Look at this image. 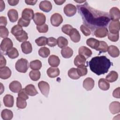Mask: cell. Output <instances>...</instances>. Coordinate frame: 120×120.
Masks as SVG:
<instances>
[{
  "mask_svg": "<svg viewBox=\"0 0 120 120\" xmlns=\"http://www.w3.org/2000/svg\"><path fill=\"white\" fill-rule=\"evenodd\" d=\"M77 7L85 26L92 31L106 26L110 21L107 13L93 8L86 1L83 4L77 5Z\"/></svg>",
  "mask_w": 120,
  "mask_h": 120,
  "instance_id": "1",
  "label": "cell"
},
{
  "mask_svg": "<svg viewBox=\"0 0 120 120\" xmlns=\"http://www.w3.org/2000/svg\"><path fill=\"white\" fill-rule=\"evenodd\" d=\"M111 64L110 60L105 56H95L89 62L90 69L98 75L107 73Z\"/></svg>",
  "mask_w": 120,
  "mask_h": 120,
  "instance_id": "2",
  "label": "cell"
},
{
  "mask_svg": "<svg viewBox=\"0 0 120 120\" xmlns=\"http://www.w3.org/2000/svg\"><path fill=\"white\" fill-rule=\"evenodd\" d=\"M28 61L26 59L21 58L15 63V69L19 72L25 73L28 69Z\"/></svg>",
  "mask_w": 120,
  "mask_h": 120,
  "instance_id": "3",
  "label": "cell"
},
{
  "mask_svg": "<svg viewBox=\"0 0 120 120\" xmlns=\"http://www.w3.org/2000/svg\"><path fill=\"white\" fill-rule=\"evenodd\" d=\"M13 44L12 40L8 38H4L0 44L1 50L4 52H7L8 51L13 48Z\"/></svg>",
  "mask_w": 120,
  "mask_h": 120,
  "instance_id": "4",
  "label": "cell"
},
{
  "mask_svg": "<svg viewBox=\"0 0 120 120\" xmlns=\"http://www.w3.org/2000/svg\"><path fill=\"white\" fill-rule=\"evenodd\" d=\"M33 20L37 26H40L45 24L46 21V17L43 13L37 12L34 14Z\"/></svg>",
  "mask_w": 120,
  "mask_h": 120,
  "instance_id": "5",
  "label": "cell"
},
{
  "mask_svg": "<svg viewBox=\"0 0 120 120\" xmlns=\"http://www.w3.org/2000/svg\"><path fill=\"white\" fill-rule=\"evenodd\" d=\"M50 21L51 24L54 27H58L63 22V18L60 14L55 13L52 15Z\"/></svg>",
  "mask_w": 120,
  "mask_h": 120,
  "instance_id": "6",
  "label": "cell"
},
{
  "mask_svg": "<svg viewBox=\"0 0 120 120\" xmlns=\"http://www.w3.org/2000/svg\"><path fill=\"white\" fill-rule=\"evenodd\" d=\"M38 87L41 93L45 97H47L50 90V86L48 83L44 81H40L38 83Z\"/></svg>",
  "mask_w": 120,
  "mask_h": 120,
  "instance_id": "7",
  "label": "cell"
},
{
  "mask_svg": "<svg viewBox=\"0 0 120 120\" xmlns=\"http://www.w3.org/2000/svg\"><path fill=\"white\" fill-rule=\"evenodd\" d=\"M77 8L76 7L72 4H68L66 5L63 9L64 14L68 17L74 16L75 14Z\"/></svg>",
  "mask_w": 120,
  "mask_h": 120,
  "instance_id": "8",
  "label": "cell"
},
{
  "mask_svg": "<svg viewBox=\"0 0 120 120\" xmlns=\"http://www.w3.org/2000/svg\"><path fill=\"white\" fill-rule=\"evenodd\" d=\"M109 32L118 33L120 30V22L119 21H112L109 25Z\"/></svg>",
  "mask_w": 120,
  "mask_h": 120,
  "instance_id": "9",
  "label": "cell"
},
{
  "mask_svg": "<svg viewBox=\"0 0 120 120\" xmlns=\"http://www.w3.org/2000/svg\"><path fill=\"white\" fill-rule=\"evenodd\" d=\"M109 16L112 21H119L120 19V11L117 7H113L110 10Z\"/></svg>",
  "mask_w": 120,
  "mask_h": 120,
  "instance_id": "10",
  "label": "cell"
},
{
  "mask_svg": "<svg viewBox=\"0 0 120 120\" xmlns=\"http://www.w3.org/2000/svg\"><path fill=\"white\" fill-rule=\"evenodd\" d=\"M34 16V11L31 8H26L22 11V17L25 20L30 21L32 19H33Z\"/></svg>",
  "mask_w": 120,
  "mask_h": 120,
  "instance_id": "11",
  "label": "cell"
},
{
  "mask_svg": "<svg viewBox=\"0 0 120 120\" xmlns=\"http://www.w3.org/2000/svg\"><path fill=\"white\" fill-rule=\"evenodd\" d=\"M79 54L84 57L86 59L90 57L92 55V51L89 48L85 46H81L78 50Z\"/></svg>",
  "mask_w": 120,
  "mask_h": 120,
  "instance_id": "12",
  "label": "cell"
},
{
  "mask_svg": "<svg viewBox=\"0 0 120 120\" xmlns=\"http://www.w3.org/2000/svg\"><path fill=\"white\" fill-rule=\"evenodd\" d=\"M9 88L12 92L18 93L22 89V86L21 83L18 81H13L10 83Z\"/></svg>",
  "mask_w": 120,
  "mask_h": 120,
  "instance_id": "13",
  "label": "cell"
},
{
  "mask_svg": "<svg viewBox=\"0 0 120 120\" xmlns=\"http://www.w3.org/2000/svg\"><path fill=\"white\" fill-rule=\"evenodd\" d=\"M39 8L40 10L45 12H49L52 9V5L50 1L44 0L40 2Z\"/></svg>",
  "mask_w": 120,
  "mask_h": 120,
  "instance_id": "14",
  "label": "cell"
},
{
  "mask_svg": "<svg viewBox=\"0 0 120 120\" xmlns=\"http://www.w3.org/2000/svg\"><path fill=\"white\" fill-rule=\"evenodd\" d=\"M94 80L90 77H87L83 82V88L88 91L91 90L94 87Z\"/></svg>",
  "mask_w": 120,
  "mask_h": 120,
  "instance_id": "15",
  "label": "cell"
},
{
  "mask_svg": "<svg viewBox=\"0 0 120 120\" xmlns=\"http://www.w3.org/2000/svg\"><path fill=\"white\" fill-rule=\"evenodd\" d=\"M11 71L8 67L0 68V77L2 79L6 80L9 78L11 75Z\"/></svg>",
  "mask_w": 120,
  "mask_h": 120,
  "instance_id": "16",
  "label": "cell"
},
{
  "mask_svg": "<svg viewBox=\"0 0 120 120\" xmlns=\"http://www.w3.org/2000/svg\"><path fill=\"white\" fill-rule=\"evenodd\" d=\"M108 33L107 29L105 27H101L97 29L94 31V35L99 38H103L105 37Z\"/></svg>",
  "mask_w": 120,
  "mask_h": 120,
  "instance_id": "17",
  "label": "cell"
},
{
  "mask_svg": "<svg viewBox=\"0 0 120 120\" xmlns=\"http://www.w3.org/2000/svg\"><path fill=\"white\" fill-rule=\"evenodd\" d=\"M71 40L74 43L79 42L81 39V35L76 29L73 28L69 35Z\"/></svg>",
  "mask_w": 120,
  "mask_h": 120,
  "instance_id": "18",
  "label": "cell"
},
{
  "mask_svg": "<svg viewBox=\"0 0 120 120\" xmlns=\"http://www.w3.org/2000/svg\"><path fill=\"white\" fill-rule=\"evenodd\" d=\"M109 110L111 113L115 114L120 112V103L117 101H113L109 105Z\"/></svg>",
  "mask_w": 120,
  "mask_h": 120,
  "instance_id": "19",
  "label": "cell"
},
{
  "mask_svg": "<svg viewBox=\"0 0 120 120\" xmlns=\"http://www.w3.org/2000/svg\"><path fill=\"white\" fill-rule=\"evenodd\" d=\"M3 101L5 106L8 107H13L14 103V97L12 95L7 94L3 98Z\"/></svg>",
  "mask_w": 120,
  "mask_h": 120,
  "instance_id": "20",
  "label": "cell"
},
{
  "mask_svg": "<svg viewBox=\"0 0 120 120\" xmlns=\"http://www.w3.org/2000/svg\"><path fill=\"white\" fill-rule=\"evenodd\" d=\"M21 47L22 52L26 54L31 53L32 51V45L29 41H25L23 42L21 44Z\"/></svg>",
  "mask_w": 120,
  "mask_h": 120,
  "instance_id": "21",
  "label": "cell"
},
{
  "mask_svg": "<svg viewBox=\"0 0 120 120\" xmlns=\"http://www.w3.org/2000/svg\"><path fill=\"white\" fill-rule=\"evenodd\" d=\"M8 16L9 21L12 22H16L18 18V14L17 11L15 9H11L8 12Z\"/></svg>",
  "mask_w": 120,
  "mask_h": 120,
  "instance_id": "22",
  "label": "cell"
},
{
  "mask_svg": "<svg viewBox=\"0 0 120 120\" xmlns=\"http://www.w3.org/2000/svg\"><path fill=\"white\" fill-rule=\"evenodd\" d=\"M47 74L50 78H55L60 75V70L57 67H50L47 70Z\"/></svg>",
  "mask_w": 120,
  "mask_h": 120,
  "instance_id": "23",
  "label": "cell"
},
{
  "mask_svg": "<svg viewBox=\"0 0 120 120\" xmlns=\"http://www.w3.org/2000/svg\"><path fill=\"white\" fill-rule=\"evenodd\" d=\"M49 64L52 67H57L60 63L59 58L55 55H51L48 60Z\"/></svg>",
  "mask_w": 120,
  "mask_h": 120,
  "instance_id": "24",
  "label": "cell"
},
{
  "mask_svg": "<svg viewBox=\"0 0 120 120\" xmlns=\"http://www.w3.org/2000/svg\"><path fill=\"white\" fill-rule=\"evenodd\" d=\"M108 54L113 58H116L119 56L120 51L117 47L112 45L109 46L107 49Z\"/></svg>",
  "mask_w": 120,
  "mask_h": 120,
  "instance_id": "25",
  "label": "cell"
},
{
  "mask_svg": "<svg viewBox=\"0 0 120 120\" xmlns=\"http://www.w3.org/2000/svg\"><path fill=\"white\" fill-rule=\"evenodd\" d=\"M61 54L63 58L68 59L72 56L73 54V51L70 47L67 46L62 49Z\"/></svg>",
  "mask_w": 120,
  "mask_h": 120,
  "instance_id": "26",
  "label": "cell"
},
{
  "mask_svg": "<svg viewBox=\"0 0 120 120\" xmlns=\"http://www.w3.org/2000/svg\"><path fill=\"white\" fill-rule=\"evenodd\" d=\"M24 89L27 94L30 96H34L38 94L35 87L32 84L27 85Z\"/></svg>",
  "mask_w": 120,
  "mask_h": 120,
  "instance_id": "27",
  "label": "cell"
},
{
  "mask_svg": "<svg viewBox=\"0 0 120 120\" xmlns=\"http://www.w3.org/2000/svg\"><path fill=\"white\" fill-rule=\"evenodd\" d=\"M1 116L4 120H10L13 118V113L11 110L5 109L2 111Z\"/></svg>",
  "mask_w": 120,
  "mask_h": 120,
  "instance_id": "28",
  "label": "cell"
},
{
  "mask_svg": "<svg viewBox=\"0 0 120 120\" xmlns=\"http://www.w3.org/2000/svg\"><path fill=\"white\" fill-rule=\"evenodd\" d=\"M98 87L103 90H107L110 88L109 82L104 78H101L98 81Z\"/></svg>",
  "mask_w": 120,
  "mask_h": 120,
  "instance_id": "29",
  "label": "cell"
},
{
  "mask_svg": "<svg viewBox=\"0 0 120 120\" xmlns=\"http://www.w3.org/2000/svg\"><path fill=\"white\" fill-rule=\"evenodd\" d=\"M24 30H23L22 28L19 26V25H15L14 26L11 30V33L15 37L20 36L23 32Z\"/></svg>",
  "mask_w": 120,
  "mask_h": 120,
  "instance_id": "30",
  "label": "cell"
},
{
  "mask_svg": "<svg viewBox=\"0 0 120 120\" xmlns=\"http://www.w3.org/2000/svg\"><path fill=\"white\" fill-rule=\"evenodd\" d=\"M99 43V41L94 38H88L86 41L87 45L91 48L94 49L95 50L98 47Z\"/></svg>",
  "mask_w": 120,
  "mask_h": 120,
  "instance_id": "31",
  "label": "cell"
},
{
  "mask_svg": "<svg viewBox=\"0 0 120 120\" xmlns=\"http://www.w3.org/2000/svg\"><path fill=\"white\" fill-rule=\"evenodd\" d=\"M118 78V74L115 71H111L106 76V80L110 82H113L116 81Z\"/></svg>",
  "mask_w": 120,
  "mask_h": 120,
  "instance_id": "32",
  "label": "cell"
},
{
  "mask_svg": "<svg viewBox=\"0 0 120 120\" xmlns=\"http://www.w3.org/2000/svg\"><path fill=\"white\" fill-rule=\"evenodd\" d=\"M30 67L32 70H38L42 67V63L38 60H36L30 62Z\"/></svg>",
  "mask_w": 120,
  "mask_h": 120,
  "instance_id": "33",
  "label": "cell"
},
{
  "mask_svg": "<svg viewBox=\"0 0 120 120\" xmlns=\"http://www.w3.org/2000/svg\"><path fill=\"white\" fill-rule=\"evenodd\" d=\"M86 60V59L84 57L79 54L77 55L75 58L74 63L76 67L81 65H85Z\"/></svg>",
  "mask_w": 120,
  "mask_h": 120,
  "instance_id": "34",
  "label": "cell"
},
{
  "mask_svg": "<svg viewBox=\"0 0 120 120\" xmlns=\"http://www.w3.org/2000/svg\"><path fill=\"white\" fill-rule=\"evenodd\" d=\"M41 74L39 71L37 70H32L29 73V76L30 78L34 81L38 80L40 77Z\"/></svg>",
  "mask_w": 120,
  "mask_h": 120,
  "instance_id": "35",
  "label": "cell"
},
{
  "mask_svg": "<svg viewBox=\"0 0 120 120\" xmlns=\"http://www.w3.org/2000/svg\"><path fill=\"white\" fill-rule=\"evenodd\" d=\"M57 43L58 46L60 48H63L66 47L68 44L67 39L63 37H59L57 39Z\"/></svg>",
  "mask_w": 120,
  "mask_h": 120,
  "instance_id": "36",
  "label": "cell"
},
{
  "mask_svg": "<svg viewBox=\"0 0 120 120\" xmlns=\"http://www.w3.org/2000/svg\"><path fill=\"white\" fill-rule=\"evenodd\" d=\"M6 54L10 59H15L18 57L19 52L16 48L13 47L10 50H9V51H8L7 52Z\"/></svg>",
  "mask_w": 120,
  "mask_h": 120,
  "instance_id": "37",
  "label": "cell"
},
{
  "mask_svg": "<svg viewBox=\"0 0 120 120\" xmlns=\"http://www.w3.org/2000/svg\"><path fill=\"white\" fill-rule=\"evenodd\" d=\"M108 46L107 43L103 41H99V43L98 47L96 50L100 52H105L107 51Z\"/></svg>",
  "mask_w": 120,
  "mask_h": 120,
  "instance_id": "38",
  "label": "cell"
},
{
  "mask_svg": "<svg viewBox=\"0 0 120 120\" xmlns=\"http://www.w3.org/2000/svg\"><path fill=\"white\" fill-rule=\"evenodd\" d=\"M77 73L80 76H82L86 75L88 73L87 67L85 65H81L77 67L76 68Z\"/></svg>",
  "mask_w": 120,
  "mask_h": 120,
  "instance_id": "39",
  "label": "cell"
},
{
  "mask_svg": "<svg viewBox=\"0 0 120 120\" xmlns=\"http://www.w3.org/2000/svg\"><path fill=\"white\" fill-rule=\"evenodd\" d=\"M50 54V51L46 47H42L38 50V54L43 58H47Z\"/></svg>",
  "mask_w": 120,
  "mask_h": 120,
  "instance_id": "40",
  "label": "cell"
},
{
  "mask_svg": "<svg viewBox=\"0 0 120 120\" xmlns=\"http://www.w3.org/2000/svg\"><path fill=\"white\" fill-rule=\"evenodd\" d=\"M68 75L70 78L73 80H77L80 77L77 73L76 68H71L68 70Z\"/></svg>",
  "mask_w": 120,
  "mask_h": 120,
  "instance_id": "41",
  "label": "cell"
},
{
  "mask_svg": "<svg viewBox=\"0 0 120 120\" xmlns=\"http://www.w3.org/2000/svg\"><path fill=\"white\" fill-rule=\"evenodd\" d=\"M27 106L26 100L18 97L16 98V106L19 109H24Z\"/></svg>",
  "mask_w": 120,
  "mask_h": 120,
  "instance_id": "42",
  "label": "cell"
},
{
  "mask_svg": "<svg viewBox=\"0 0 120 120\" xmlns=\"http://www.w3.org/2000/svg\"><path fill=\"white\" fill-rule=\"evenodd\" d=\"M47 38L45 37H40L35 40V42L38 46H45L47 44Z\"/></svg>",
  "mask_w": 120,
  "mask_h": 120,
  "instance_id": "43",
  "label": "cell"
},
{
  "mask_svg": "<svg viewBox=\"0 0 120 120\" xmlns=\"http://www.w3.org/2000/svg\"><path fill=\"white\" fill-rule=\"evenodd\" d=\"M9 35V31L5 26H0V36L2 38H6Z\"/></svg>",
  "mask_w": 120,
  "mask_h": 120,
  "instance_id": "44",
  "label": "cell"
},
{
  "mask_svg": "<svg viewBox=\"0 0 120 120\" xmlns=\"http://www.w3.org/2000/svg\"><path fill=\"white\" fill-rule=\"evenodd\" d=\"M73 27L70 24L63 25L61 28L62 31L67 35H69Z\"/></svg>",
  "mask_w": 120,
  "mask_h": 120,
  "instance_id": "45",
  "label": "cell"
},
{
  "mask_svg": "<svg viewBox=\"0 0 120 120\" xmlns=\"http://www.w3.org/2000/svg\"><path fill=\"white\" fill-rule=\"evenodd\" d=\"M108 38L109 40L112 42H117L119 38V33H112L108 32Z\"/></svg>",
  "mask_w": 120,
  "mask_h": 120,
  "instance_id": "46",
  "label": "cell"
},
{
  "mask_svg": "<svg viewBox=\"0 0 120 120\" xmlns=\"http://www.w3.org/2000/svg\"><path fill=\"white\" fill-rule=\"evenodd\" d=\"M36 28L39 33H46L48 30V26L45 23L40 26H37Z\"/></svg>",
  "mask_w": 120,
  "mask_h": 120,
  "instance_id": "47",
  "label": "cell"
},
{
  "mask_svg": "<svg viewBox=\"0 0 120 120\" xmlns=\"http://www.w3.org/2000/svg\"><path fill=\"white\" fill-rule=\"evenodd\" d=\"M15 38L20 42H24L28 39V36L26 31H23L22 33L20 36L15 37Z\"/></svg>",
  "mask_w": 120,
  "mask_h": 120,
  "instance_id": "48",
  "label": "cell"
},
{
  "mask_svg": "<svg viewBox=\"0 0 120 120\" xmlns=\"http://www.w3.org/2000/svg\"><path fill=\"white\" fill-rule=\"evenodd\" d=\"M30 22V21H28L24 19L22 17H21L18 21V25L22 27H27L29 26Z\"/></svg>",
  "mask_w": 120,
  "mask_h": 120,
  "instance_id": "49",
  "label": "cell"
},
{
  "mask_svg": "<svg viewBox=\"0 0 120 120\" xmlns=\"http://www.w3.org/2000/svg\"><path fill=\"white\" fill-rule=\"evenodd\" d=\"M80 30L83 33V34L85 36H88L91 34V31L90 30L84 25H81V26H80Z\"/></svg>",
  "mask_w": 120,
  "mask_h": 120,
  "instance_id": "50",
  "label": "cell"
},
{
  "mask_svg": "<svg viewBox=\"0 0 120 120\" xmlns=\"http://www.w3.org/2000/svg\"><path fill=\"white\" fill-rule=\"evenodd\" d=\"M47 44L50 47H54L57 44V40L53 37H50L47 38Z\"/></svg>",
  "mask_w": 120,
  "mask_h": 120,
  "instance_id": "51",
  "label": "cell"
},
{
  "mask_svg": "<svg viewBox=\"0 0 120 120\" xmlns=\"http://www.w3.org/2000/svg\"><path fill=\"white\" fill-rule=\"evenodd\" d=\"M18 97L22 98L25 100L28 99L29 98V96L27 93L25 91V89H22L18 94Z\"/></svg>",
  "mask_w": 120,
  "mask_h": 120,
  "instance_id": "52",
  "label": "cell"
},
{
  "mask_svg": "<svg viewBox=\"0 0 120 120\" xmlns=\"http://www.w3.org/2000/svg\"><path fill=\"white\" fill-rule=\"evenodd\" d=\"M7 24V20L5 16H1L0 17V25L6 26Z\"/></svg>",
  "mask_w": 120,
  "mask_h": 120,
  "instance_id": "53",
  "label": "cell"
},
{
  "mask_svg": "<svg viewBox=\"0 0 120 120\" xmlns=\"http://www.w3.org/2000/svg\"><path fill=\"white\" fill-rule=\"evenodd\" d=\"M6 60L5 57L1 55L0 56V68L5 67L6 65Z\"/></svg>",
  "mask_w": 120,
  "mask_h": 120,
  "instance_id": "54",
  "label": "cell"
},
{
  "mask_svg": "<svg viewBox=\"0 0 120 120\" xmlns=\"http://www.w3.org/2000/svg\"><path fill=\"white\" fill-rule=\"evenodd\" d=\"M112 96L115 98H120V87H118L113 90Z\"/></svg>",
  "mask_w": 120,
  "mask_h": 120,
  "instance_id": "55",
  "label": "cell"
},
{
  "mask_svg": "<svg viewBox=\"0 0 120 120\" xmlns=\"http://www.w3.org/2000/svg\"><path fill=\"white\" fill-rule=\"evenodd\" d=\"M19 0H8V3L9 5L12 6H14L16 5L19 3Z\"/></svg>",
  "mask_w": 120,
  "mask_h": 120,
  "instance_id": "56",
  "label": "cell"
},
{
  "mask_svg": "<svg viewBox=\"0 0 120 120\" xmlns=\"http://www.w3.org/2000/svg\"><path fill=\"white\" fill-rule=\"evenodd\" d=\"M37 0H25V2L27 4V5H34L36 4L37 3Z\"/></svg>",
  "mask_w": 120,
  "mask_h": 120,
  "instance_id": "57",
  "label": "cell"
},
{
  "mask_svg": "<svg viewBox=\"0 0 120 120\" xmlns=\"http://www.w3.org/2000/svg\"><path fill=\"white\" fill-rule=\"evenodd\" d=\"M5 8V4L3 0L0 1V12H2Z\"/></svg>",
  "mask_w": 120,
  "mask_h": 120,
  "instance_id": "58",
  "label": "cell"
},
{
  "mask_svg": "<svg viewBox=\"0 0 120 120\" xmlns=\"http://www.w3.org/2000/svg\"><path fill=\"white\" fill-rule=\"evenodd\" d=\"M54 2L56 3V4L58 5H61L62 4H63V3H64L66 0H54Z\"/></svg>",
  "mask_w": 120,
  "mask_h": 120,
  "instance_id": "59",
  "label": "cell"
},
{
  "mask_svg": "<svg viewBox=\"0 0 120 120\" xmlns=\"http://www.w3.org/2000/svg\"><path fill=\"white\" fill-rule=\"evenodd\" d=\"M75 1L78 2L79 3H83V2H85L86 1H76V0H75Z\"/></svg>",
  "mask_w": 120,
  "mask_h": 120,
  "instance_id": "60",
  "label": "cell"
}]
</instances>
